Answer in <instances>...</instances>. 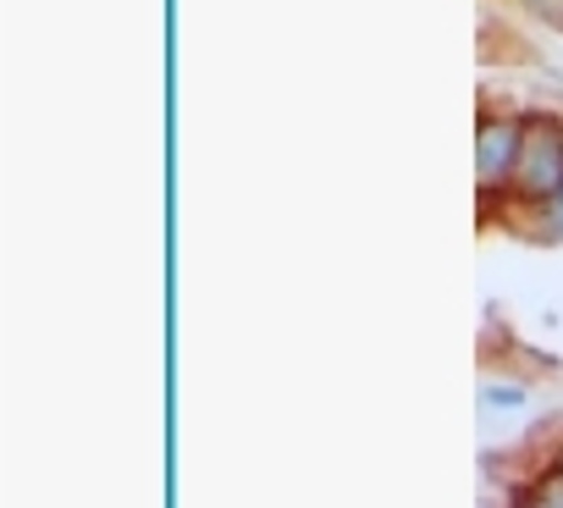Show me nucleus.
<instances>
[{
    "label": "nucleus",
    "mask_w": 563,
    "mask_h": 508,
    "mask_svg": "<svg viewBox=\"0 0 563 508\" xmlns=\"http://www.w3.org/2000/svg\"><path fill=\"white\" fill-rule=\"evenodd\" d=\"M514 183H519L530 199H558V194H563V133H558L552 122L525 128V150H519Z\"/></svg>",
    "instance_id": "f257e3e1"
},
{
    "label": "nucleus",
    "mask_w": 563,
    "mask_h": 508,
    "mask_svg": "<svg viewBox=\"0 0 563 508\" xmlns=\"http://www.w3.org/2000/svg\"><path fill=\"white\" fill-rule=\"evenodd\" d=\"M519 150H525V128H514V122H486V128H481V183L492 188V183L514 177Z\"/></svg>",
    "instance_id": "f03ea898"
},
{
    "label": "nucleus",
    "mask_w": 563,
    "mask_h": 508,
    "mask_svg": "<svg viewBox=\"0 0 563 508\" xmlns=\"http://www.w3.org/2000/svg\"><path fill=\"white\" fill-rule=\"evenodd\" d=\"M536 508H563V475H547V481H541Z\"/></svg>",
    "instance_id": "7ed1b4c3"
},
{
    "label": "nucleus",
    "mask_w": 563,
    "mask_h": 508,
    "mask_svg": "<svg viewBox=\"0 0 563 508\" xmlns=\"http://www.w3.org/2000/svg\"><path fill=\"white\" fill-rule=\"evenodd\" d=\"M558 475H563V464H558Z\"/></svg>",
    "instance_id": "20e7f679"
}]
</instances>
